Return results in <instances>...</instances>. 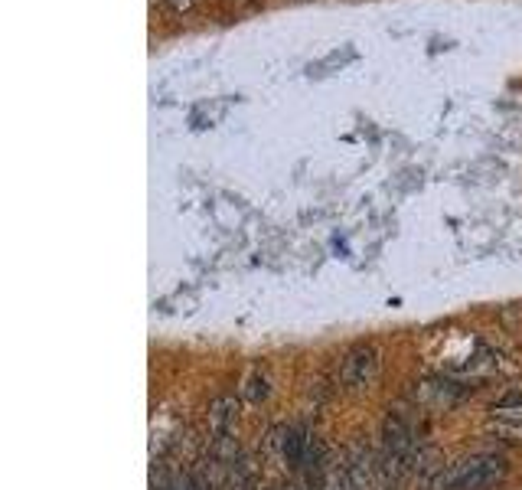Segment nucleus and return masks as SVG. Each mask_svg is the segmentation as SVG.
<instances>
[{"instance_id": "nucleus-8", "label": "nucleus", "mask_w": 522, "mask_h": 490, "mask_svg": "<svg viewBox=\"0 0 522 490\" xmlns=\"http://www.w3.org/2000/svg\"><path fill=\"white\" fill-rule=\"evenodd\" d=\"M268 379L261 376V373H252L248 376V383H245V399H252V402H261V399H268Z\"/></svg>"}, {"instance_id": "nucleus-3", "label": "nucleus", "mask_w": 522, "mask_h": 490, "mask_svg": "<svg viewBox=\"0 0 522 490\" xmlns=\"http://www.w3.org/2000/svg\"><path fill=\"white\" fill-rule=\"evenodd\" d=\"M379 370H382L379 350L372 347V343H356V347L343 357L340 379L350 392H366L379 379Z\"/></svg>"}, {"instance_id": "nucleus-9", "label": "nucleus", "mask_w": 522, "mask_h": 490, "mask_svg": "<svg viewBox=\"0 0 522 490\" xmlns=\"http://www.w3.org/2000/svg\"><path fill=\"white\" fill-rule=\"evenodd\" d=\"M323 490H350V477H346V468H333L323 474Z\"/></svg>"}, {"instance_id": "nucleus-5", "label": "nucleus", "mask_w": 522, "mask_h": 490, "mask_svg": "<svg viewBox=\"0 0 522 490\" xmlns=\"http://www.w3.org/2000/svg\"><path fill=\"white\" fill-rule=\"evenodd\" d=\"M346 477H350V490H379V464L372 461L366 448H356L350 464H346Z\"/></svg>"}, {"instance_id": "nucleus-7", "label": "nucleus", "mask_w": 522, "mask_h": 490, "mask_svg": "<svg viewBox=\"0 0 522 490\" xmlns=\"http://www.w3.org/2000/svg\"><path fill=\"white\" fill-rule=\"evenodd\" d=\"M493 419L500 425H509V428H522V399L519 396H506L503 402H496Z\"/></svg>"}, {"instance_id": "nucleus-1", "label": "nucleus", "mask_w": 522, "mask_h": 490, "mask_svg": "<svg viewBox=\"0 0 522 490\" xmlns=\"http://www.w3.org/2000/svg\"><path fill=\"white\" fill-rule=\"evenodd\" d=\"M412 461V425L402 415H389L382 425V455H379V490H399Z\"/></svg>"}, {"instance_id": "nucleus-2", "label": "nucleus", "mask_w": 522, "mask_h": 490, "mask_svg": "<svg viewBox=\"0 0 522 490\" xmlns=\"http://www.w3.org/2000/svg\"><path fill=\"white\" fill-rule=\"evenodd\" d=\"M506 477V461L500 455H470L454 461L451 468L438 474V490H487Z\"/></svg>"}, {"instance_id": "nucleus-12", "label": "nucleus", "mask_w": 522, "mask_h": 490, "mask_svg": "<svg viewBox=\"0 0 522 490\" xmlns=\"http://www.w3.org/2000/svg\"><path fill=\"white\" fill-rule=\"evenodd\" d=\"M190 4H193V0H173V7H177V10H186Z\"/></svg>"}, {"instance_id": "nucleus-10", "label": "nucleus", "mask_w": 522, "mask_h": 490, "mask_svg": "<svg viewBox=\"0 0 522 490\" xmlns=\"http://www.w3.org/2000/svg\"><path fill=\"white\" fill-rule=\"evenodd\" d=\"M186 484H190V477H186V474H180V477H173V481L164 487V490H186Z\"/></svg>"}, {"instance_id": "nucleus-6", "label": "nucleus", "mask_w": 522, "mask_h": 490, "mask_svg": "<svg viewBox=\"0 0 522 490\" xmlns=\"http://www.w3.org/2000/svg\"><path fill=\"white\" fill-rule=\"evenodd\" d=\"M239 419V402L232 396H222L209 406V425H213V441H226Z\"/></svg>"}, {"instance_id": "nucleus-11", "label": "nucleus", "mask_w": 522, "mask_h": 490, "mask_svg": "<svg viewBox=\"0 0 522 490\" xmlns=\"http://www.w3.org/2000/svg\"><path fill=\"white\" fill-rule=\"evenodd\" d=\"M186 490H209L203 477H190V484H186Z\"/></svg>"}, {"instance_id": "nucleus-4", "label": "nucleus", "mask_w": 522, "mask_h": 490, "mask_svg": "<svg viewBox=\"0 0 522 490\" xmlns=\"http://www.w3.org/2000/svg\"><path fill=\"white\" fill-rule=\"evenodd\" d=\"M278 445H281V461L291 471L304 468V458L310 455V432L304 425H288L278 428Z\"/></svg>"}]
</instances>
